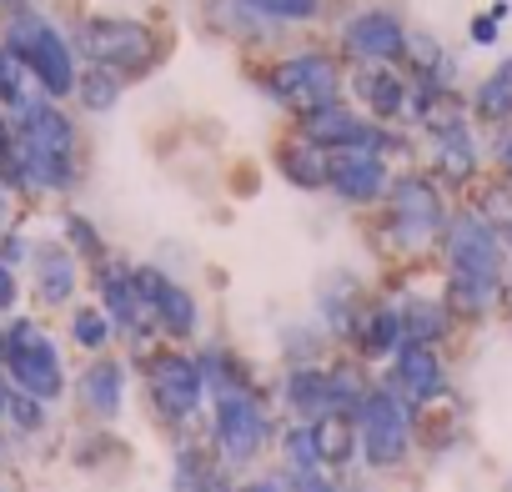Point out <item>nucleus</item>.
Instances as JSON below:
<instances>
[{
	"mask_svg": "<svg viewBox=\"0 0 512 492\" xmlns=\"http://www.w3.org/2000/svg\"><path fill=\"white\" fill-rule=\"evenodd\" d=\"M0 171H6L11 181H21V186H51V191L71 186V171H76V131H71V121L56 106H46V101L21 111V136H16L11 156L0 161Z\"/></svg>",
	"mask_w": 512,
	"mask_h": 492,
	"instance_id": "obj_1",
	"label": "nucleus"
},
{
	"mask_svg": "<svg viewBox=\"0 0 512 492\" xmlns=\"http://www.w3.org/2000/svg\"><path fill=\"white\" fill-rule=\"evenodd\" d=\"M477 211H482V221H487V226H492V221H502V226L512 231V181H507V186H492V191H482Z\"/></svg>",
	"mask_w": 512,
	"mask_h": 492,
	"instance_id": "obj_29",
	"label": "nucleus"
},
{
	"mask_svg": "<svg viewBox=\"0 0 512 492\" xmlns=\"http://www.w3.org/2000/svg\"><path fill=\"white\" fill-rule=\"evenodd\" d=\"M272 96L287 106V111H307V116H322L337 106V66L327 56H297V61H282L272 71Z\"/></svg>",
	"mask_w": 512,
	"mask_h": 492,
	"instance_id": "obj_7",
	"label": "nucleus"
},
{
	"mask_svg": "<svg viewBox=\"0 0 512 492\" xmlns=\"http://www.w3.org/2000/svg\"><path fill=\"white\" fill-rule=\"evenodd\" d=\"M477 116H487V121L512 116V56L482 81V91H477Z\"/></svg>",
	"mask_w": 512,
	"mask_h": 492,
	"instance_id": "obj_24",
	"label": "nucleus"
},
{
	"mask_svg": "<svg viewBox=\"0 0 512 492\" xmlns=\"http://www.w3.org/2000/svg\"><path fill=\"white\" fill-rule=\"evenodd\" d=\"M16 302V277H11V267L0 262V307H11Z\"/></svg>",
	"mask_w": 512,
	"mask_h": 492,
	"instance_id": "obj_34",
	"label": "nucleus"
},
{
	"mask_svg": "<svg viewBox=\"0 0 512 492\" xmlns=\"http://www.w3.org/2000/svg\"><path fill=\"white\" fill-rule=\"evenodd\" d=\"M6 372H11V387L26 392V397H36V402H51L66 387L61 352H56V342L36 322H16L6 332Z\"/></svg>",
	"mask_w": 512,
	"mask_h": 492,
	"instance_id": "obj_4",
	"label": "nucleus"
},
{
	"mask_svg": "<svg viewBox=\"0 0 512 492\" xmlns=\"http://www.w3.org/2000/svg\"><path fill=\"white\" fill-rule=\"evenodd\" d=\"M392 382H397V392H402L407 402H432V397L447 392V372H442L437 352H432V347H412V342L397 352Z\"/></svg>",
	"mask_w": 512,
	"mask_h": 492,
	"instance_id": "obj_13",
	"label": "nucleus"
},
{
	"mask_svg": "<svg viewBox=\"0 0 512 492\" xmlns=\"http://www.w3.org/2000/svg\"><path fill=\"white\" fill-rule=\"evenodd\" d=\"M206 492H231V487H226V482H216V477H211V487H206Z\"/></svg>",
	"mask_w": 512,
	"mask_h": 492,
	"instance_id": "obj_39",
	"label": "nucleus"
},
{
	"mask_svg": "<svg viewBox=\"0 0 512 492\" xmlns=\"http://www.w3.org/2000/svg\"><path fill=\"white\" fill-rule=\"evenodd\" d=\"M287 397H292V407L307 412L312 422H317L322 412L342 407V402H337V377H332V372H317V367H297L292 382H287Z\"/></svg>",
	"mask_w": 512,
	"mask_h": 492,
	"instance_id": "obj_19",
	"label": "nucleus"
},
{
	"mask_svg": "<svg viewBox=\"0 0 512 492\" xmlns=\"http://www.w3.org/2000/svg\"><path fill=\"white\" fill-rule=\"evenodd\" d=\"M81 51L96 61V71H141L156 56V36L141 21H121V16H91L81 26Z\"/></svg>",
	"mask_w": 512,
	"mask_h": 492,
	"instance_id": "obj_6",
	"label": "nucleus"
},
{
	"mask_svg": "<svg viewBox=\"0 0 512 492\" xmlns=\"http://www.w3.org/2000/svg\"><path fill=\"white\" fill-rule=\"evenodd\" d=\"M497 16H502V6L472 21V41H477V46H492V41H497Z\"/></svg>",
	"mask_w": 512,
	"mask_h": 492,
	"instance_id": "obj_33",
	"label": "nucleus"
},
{
	"mask_svg": "<svg viewBox=\"0 0 512 492\" xmlns=\"http://www.w3.org/2000/svg\"><path fill=\"white\" fill-rule=\"evenodd\" d=\"M507 492H512V482H507Z\"/></svg>",
	"mask_w": 512,
	"mask_h": 492,
	"instance_id": "obj_43",
	"label": "nucleus"
},
{
	"mask_svg": "<svg viewBox=\"0 0 512 492\" xmlns=\"http://www.w3.org/2000/svg\"><path fill=\"white\" fill-rule=\"evenodd\" d=\"M0 6H21V0H0Z\"/></svg>",
	"mask_w": 512,
	"mask_h": 492,
	"instance_id": "obj_41",
	"label": "nucleus"
},
{
	"mask_svg": "<svg viewBox=\"0 0 512 492\" xmlns=\"http://www.w3.org/2000/svg\"><path fill=\"white\" fill-rule=\"evenodd\" d=\"M76 91L86 96V106H91V111H106V106H116V91H121V86H116V76H111V71H91Z\"/></svg>",
	"mask_w": 512,
	"mask_h": 492,
	"instance_id": "obj_27",
	"label": "nucleus"
},
{
	"mask_svg": "<svg viewBox=\"0 0 512 492\" xmlns=\"http://www.w3.org/2000/svg\"><path fill=\"white\" fill-rule=\"evenodd\" d=\"M507 297H512V282H507Z\"/></svg>",
	"mask_w": 512,
	"mask_h": 492,
	"instance_id": "obj_42",
	"label": "nucleus"
},
{
	"mask_svg": "<svg viewBox=\"0 0 512 492\" xmlns=\"http://www.w3.org/2000/svg\"><path fill=\"white\" fill-rule=\"evenodd\" d=\"M392 221H397V231L407 241L437 236V226H442V196H437V186L432 181H417V176L397 181V191H392Z\"/></svg>",
	"mask_w": 512,
	"mask_h": 492,
	"instance_id": "obj_10",
	"label": "nucleus"
},
{
	"mask_svg": "<svg viewBox=\"0 0 512 492\" xmlns=\"http://www.w3.org/2000/svg\"><path fill=\"white\" fill-rule=\"evenodd\" d=\"M282 171H287L297 186H322V181H332V176H327V156H322V146H312V141L292 146V151L282 156Z\"/></svg>",
	"mask_w": 512,
	"mask_h": 492,
	"instance_id": "obj_25",
	"label": "nucleus"
},
{
	"mask_svg": "<svg viewBox=\"0 0 512 492\" xmlns=\"http://www.w3.org/2000/svg\"><path fill=\"white\" fill-rule=\"evenodd\" d=\"M352 337L362 342L367 357H382V352H392L397 342H407V327H402V312H397V307H377V312L357 317Z\"/></svg>",
	"mask_w": 512,
	"mask_h": 492,
	"instance_id": "obj_21",
	"label": "nucleus"
},
{
	"mask_svg": "<svg viewBox=\"0 0 512 492\" xmlns=\"http://www.w3.org/2000/svg\"><path fill=\"white\" fill-rule=\"evenodd\" d=\"M246 492H282V487H277V482H251Z\"/></svg>",
	"mask_w": 512,
	"mask_h": 492,
	"instance_id": "obj_37",
	"label": "nucleus"
},
{
	"mask_svg": "<svg viewBox=\"0 0 512 492\" xmlns=\"http://www.w3.org/2000/svg\"><path fill=\"white\" fill-rule=\"evenodd\" d=\"M502 166H507V171H512V136H507V141H502Z\"/></svg>",
	"mask_w": 512,
	"mask_h": 492,
	"instance_id": "obj_38",
	"label": "nucleus"
},
{
	"mask_svg": "<svg viewBox=\"0 0 512 492\" xmlns=\"http://www.w3.org/2000/svg\"><path fill=\"white\" fill-rule=\"evenodd\" d=\"M36 292L51 307L76 292V262H71V252H61V246H41V252H36Z\"/></svg>",
	"mask_w": 512,
	"mask_h": 492,
	"instance_id": "obj_20",
	"label": "nucleus"
},
{
	"mask_svg": "<svg viewBox=\"0 0 512 492\" xmlns=\"http://www.w3.org/2000/svg\"><path fill=\"white\" fill-rule=\"evenodd\" d=\"M66 231H71V241L81 246V252H91V257L101 252V236H96V231H91V226H86L81 216H71V221H66Z\"/></svg>",
	"mask_w": 512,
	"mask_h": 492,
	"instance_id": "obj_32",
	"label": "nucleus"
},
{
	"mask_svg": "<svg viewBox=\"0 0 512 492\" xmlns=\"http://www.w3.org/2000/svg\"><path fill=\"white\" fill-rule=\"evenodd\" d=\"M307 141L312 146H332V151H377L382 146V136L367 126V121H357L352 111H342V106H332V111H322V116H307Z\"/></svg>",
	"mask_w": 512,
	"mask_h": 492,
	"instance_id": "obj_14",
	"label": "nucleus"
},
{
	"mask_svg": "<svg viewBox=\"0 0 512 492\" xmlns=\"http://www.w3.org/2000/svg\"><path fill=\"white\" fill-rule=\"evenodd\" d=\"M216 442L226 462H251L267 442V417L246 387H221L216 392Z\"/></svg>",
	"mask_w": 512,
	"mask_h": 492,
	"instance_id": "obj_8",
	"label": "nucleus"
},
{
	"mask_svg": "<svg viewBox=\"0 0 512 492\" xmlns=\"http://www.w3.org/2000/svg\"><path fill=\"white\" fill-rule=\"evenodd\" d=\"M357 96H362L377 116H397V111L407 106V86L397 81V71H382V66H372V71L357 76Z\"/></svg>",
	"mask_w": 512,
	"mask_h": 492,
	"instance_id": "obj_22",
	"label": "nucleus"
},
{
	"mask_svg": "<svg viewBox=\"0 0 512 492\" xmlns=\"http://www.w3.org/2000/svg\"><path fill=\"white\" fill-rule=\"evenodd\" d=\"M11 402H16V387L0 377V417H11Z\"/></svg>",
	"mask_w": 512,
	"mask_h": 492,
	"instance_id": "obj_35",
	"label": "nucleus"
},
{
	"mask_svg": "<svg viewBox=\"0 0 512 492\" xmlns=\"http://www.w3.org/2000/svg\"><path fill=\"white\" fill-rule=\"evenodd\" d=\"M347 46H352L357 56L387 61V56H397V51L407 46V36H402V26H397L392 16L372 11V16H357V21L347 26Z\"/></svg>",
	"mask_w": 512,
	"mask_h": 492,
	"instance_id": "obj_17",
	"label": "nucleus"
},
{
	"mask_svg": "<svg viewBox=\"0 0 512 492\" xmlns=\"http://www.w3.org/2000/svg\"><path fill=\"white\" fill-rule=\"evenodd\" d=\"M437 171H442L447 181H467V176L477 171V146L467 141L462 126L437 131Z\"/></svg>",
	"mask_w": 512,
	"mask_h": 492,
	"instance_id": "obj_23",
	"label": "nucleus"
},
{
	"mask_svg": "<svg viewBox=\"0 0 512 492\" xmlns=\"http://www.w3.org/2000/svg\"><path fill=\"white\" fill-rule=\"evenodd\" d=\"M136 287H141L151 317H156L171 337H191V332H196V302H191L186 287H176L171 277H161V272H151V267L136 272Z\"/></svg>",
	"mask_w": 512,
	"mask_h": 492,
	"instance_id": "obj_11",
	"label": "nucleus"
},
{
	"mask_svg": "<svg viewBox=\"0 0 512 492\" xmlns=\"http://www.w3.org/2000/svg\"><path fill=\"white\" fill-rule=\"evenodd\" d=\"M246 6L272 16V21H307L317 11V0H246Z\"/></svg>",
	"mask_w": 512,
	"mask_h": 492,
	"instance_id": "obj_28",
	"label": "nucleus"
},
{
	"mask_svg": "<svg viewBox=\"0 0 512 492\" xmlns=\"http://www.w3.org/2000/svg\"><path fill=\"white\" fill-rule=\"evenodd\" d=\"M11 422H16L21 432H36V427L46 422V412H41V402H36V397L16 392V402H11Z\"/></svg>",
	"mask_w": 512,
	"mask_h": 492,
	"instance_id": "obj_30",
	"label": "nucleus"
},
{
	"mask_svg": "<svg viewBox=\"0 0 512 492\" xmlns=\"http://www.w3.org/2000/svg\"><path fill=\"white\" fill-rule=\"evenodd\" d=\"M71 337L81 342V347H106L111 342V317L106 312H96V307H81L76 317H71Z\"/></svg>",
	"mask_w": 512,
	"mask_h": 492,
	"instance_id": "obj_26",
	"label": "nucleus"
},
{
	"mask_svg": "<svg viewBox=\"0 0 512 492\" xmlns=\"http://www.w3.org/2000/svg\"><path fill=\"white\" fill-rule=\"evenodd\" d=\"M11 146H16V136H11V126H6V121H0V161L11 156Z\"/></svg>",
	"mask_w": 512,
	"mask_h": 492,
	"instance_id": "obj_36",
	"label": "nucleus"
},
{
	"mask_svg": "<svg viewBox=\"0 0 512 492\" xmlns=\"http://www.w3.org/2000/svg\"><path fill=\"white\" fill-rule=\"evenodd\" d=\"M6 51L41 81L46 96H66V91L81 86V81H76V61H71V46L61 41V31H56L46 16L21 11V16L6 26Z\"/></svg>",
	"mask_w": 512,
	"mask_h": 492,
	"instance_id": "obj_3",
	"label": "nucleus"
},
{
	"mask_svg": "<svg viewBox=\"0 0 512 492\" xmlns=\"http://www.w3.org/2000/svg\"><path fill=\"white\" fill-rule=\"evenodd\" d=\"M447 257H452V292L447 302L457 312H482L502 277V241L482 216H462L447 231Z\"/></svg>",
	"mask_w": 512,
	"mask_h": 492,
	"instance_id": "obj_2",
	"label": "nucleus"
},
{
	"mask_svg": "<svg viewBox=\"0 0 512 492\" xmlns=\"http://www.w3.org/2000/svg\"><path fill=\"white\" fill-rule=\"evenodd\" d=\"M0 362H6V337H0Z\"/></svg>",
	"mask_w": 512,
	"mask_h": 492,
	"instance_id": "obj_40",
	"label": "nucleus"
},
{
	"mask_svg": "<svg viewBox=\"0 0 512 492\" xmlns=\"http://www.w3.org/2000/svg\"><path fill=\"white\" fill-rule=\"evenodd\" d=\"M81 397H86V407H91L96 417H116V412H121V397H126V367L111 362V357L91 362V367L81 372Z\"/></svg>",
	"mask_w": 512,
	"mask_h": 492,
	"instance_id": "obj_18",
	"label": "nucleus"
},
{
	"mask_svg": "<svg viewBox=\"0 0 512 492\" xmlns=\"http://www.w3.org/2000/svg\"><path fill=\"white\" fill-rule=\"evenodd\" d=\"M101 297H106V317L116 327H126V332H146L156 322L146 297H141V287H136V272H106L101 277Z\"/></svg>",
	"mask_w": 512,
	"mask_h": 492,
	"instance_id": "obj_15",
	"label": "nucleus"
},
{
	"mask_svg": "<svg viewBox=\"0 0 512 492\" xmlns=\"http://www.w3.org/2000/svg\"><path fill=\"white\" fill-rule=\"evenodd\" d=\"M312 442H317V462L322 467H347L352 452H357V417L332 407L312 422Z\"/></svg>",
	"mask_w": 512,
	"mask_h": 492,
	"instance_id": "obj_16",
	"label": "nucleus"
},
{
	"mask_svg": "<svg viewBox=\"0 0 512 492\" xmlns=\"http://www.w3.org/2000/svg\"><path fill=\"white\" fill-rule=\"evenodd\" d=\"M327 176L347 201H377L387 191V171L377 161V151H332L327 156Z\"/></svg>",
	"mask_w": 512,
	"mask_h": 492,
	"instance_id": "obj_12",
	"label": "nucleus"
},
{
	"mask_svg": "<svg viewBox=\"0 0 512 492\" xmlns=\"http://www.w3.org/2000/svg\"><path fill=\"white\" fill-rule=\"evenodd\" d=\"M292 492H337L317 467H292Z\"/></svg>",
	"mask_w": 512,
	"mask_h": 492,
	"instance_id": "obj_31",
	"label": "nucleus"
},
{
	"mask_svg": "<svg viewBox=\"0 0 512 492\" xmlns=\"http://www.w3.org/2000/svg\"><path fill=\"white\" fill-rule=\"evenodd\" d=\"M146 382H151V402H156L171 422H181V417H191V412L201 407L206 367H201V362H191V357H181V352H166V357H156V362H151Z\"/></svg>",
	"mask_w": 512,
	"mask_h": 492,
	"instance_id": "obj_9",
	"label": "nucleus"
},
{
	"mask_svg": "<svg viewBox=\"0 0 512 492\" xmlns=\"http://www.w3.org/2000/svg\"><path fill=\"white\" fill-rule=\"evenodd\" d=\"M357 432H362V457L372 467H397L412 447V412L397 387H372L367 402L357 407Z\"/></svg>",
	"mask_w": 512,
	"mask_h": 492,
	"instance_id": "obj_5",
	"label": "nucleus"
}]
</instances>
